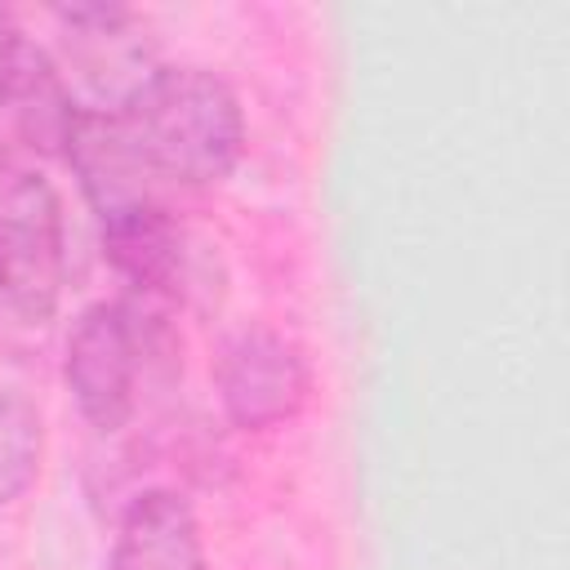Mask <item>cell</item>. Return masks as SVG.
<instances>
[{
  "instance_id": "6da1fadb",
  "label": "cell",
  "mask_w": 570,
  "mask_h": 570,
  "mask_svg": "<svg viewBox=\"0 0 570 570\" xmlns=\"http://www.w3.org/2000/svg\"><path fill=\"white\" fill-rule=\"evenodd\" d=\"M120 120L147 165L187 187L227 178L245 147L240 102L232 85L205 67H156Z\"/></svg>"
},
{
  "instance_id": "7a4b0ae2",
  "label": "cell",
  "mask_w": 570,
  "mask_h": 570,
  "mask_svg": "<svg viewBox=\"0 0 570 570\" xmlns=\"http://www.w3.org/2000/svg\"><path fill=\"white\" fill-rule=\"evenodd\" d=\"M62 209L40 174H22L0 200V285L4 303L40 325L62 298Z\"/></svg>"
},
{
  "instance_id": "3957f363",
  "label": "cell",
  "mask_w": 570,
  "mask_h": 570,
  "mask_svg": "<svg viewBox=\"0 0 570 570\" xmlns=\"http://www.w3.org/2000/svg\"><path fill=\"white\" fill-rule=\"evenodd\" d=\"M67 31L71 71L89 85L94 111H125L129 98L151 80L156 58L147 36H138V18L125 4H67L53 9Z\"/></svg>"
},
{
  "instance_id": "277c9868",
  "label": "cell",
  "mask_w": 570,
  "mask_h": 570,
  "mask_svg": "<svg viewBox=\"0 0 570 570\" xmlns=\"http://www.w3.org/2000/svg\"><path fill=\"white\" fill-rule=\"evenodd\" d=\"M138 356V334L120 303H94L76 316L67 338V387L94 428L116 432L129 419Z\"/></svg>"
},
{
  "instance_id": "5b68a950",
  "label": "cell",
  "mask_w": 570,
  "mask_h": 570,
  "mask_svg": "<svg viewBox=\"0 0 570 570\" xmlns=\"http://www.w3.org/2000/svg\"><path fill=\"white\" fill-rule=\"evenodd\" d=\"M62 160L76 169L80 191H85V200H89V209L98 214L102 227L120 223L138 209L160 205L156 200V178L160 174L147 165L129 125L116 111L80 107V120L71 129V142H67Z\"/></svg>"
},
{
  "instance_id": "8992f818",
  "label": "cell",
  "mask_w": 570,
  "mask_h": 570,
  "mask_svg": "<svg viewBox=\"0 0 570 570\" xmlns=\"http://www.w3.org/2000/svg\"><path fill=\"white\" fill-rule=\"evenodd\" d=\"M218 396L236 428L245 432L276 428L303 405L307 365L289 338L272 330H249L218 361Z\"/></svg>"
},
{
  "instance_id": "52a82bcc",
  "label": "cell",
  "mask_w": 570,
  "mask_h": 570,
  "mask_svg": "<svg viewBox=\"0 0 570 570\" xmlns=\"http://www.w3.org/2000/svg\"><path fill=\"white\" fill-rule=\"evenodd\" d=\"M116 570H205V543L191 503L174 490L138 494L120 521Z\"/></svg>"
},
{
  "instance_id": "ba28073f",
  "label": "cell",
  "mask_w": 570,
  "mask_h": 570,
  "mask_svg": "<svg viewBox=\"0 0 570 570\" xmlns=\"http://www.w3.org/2000/svg\"><path fill=\"white\" fill-rule=\"evenodd\" d=\"M4 102H13L18 134L36 156H67L71 129L80 120V107L71 98L67 76L58 71V62L45 49L27 45V53L18 62V76H13V89H9Z\"/></svg>"
},
{
  "instance_id": "9c48e42d",
  "label": "cell",
  "mask_w": 570,
  "mask_h": 570,
  "mask_svg": "<svg viewBox=\"0 0 570 570\" xmlns=\"http://www.w3.org/2000/svg\"><path fill=\"white\" fill-rule=\"evenodd\" d=\"M102 245L111 267L138 294H178L183 281V232L165 214V205L138 209L120 223L102 227Z\"/></svg>"
},
{
  "instance_id": "30bf717a",
  "label": "cell",
  "mask_w": 570,
  "mask_h": 570,
  "mask_svg": "<svg viewBox=\"0 0 570 570\" xmlns=\"http://www.w3.org/2000/svg\"><path fill=\"white\" fill-rule=\"evenodd\" d=\"M45 423L22 387H0V508L18 503L40 472Z\"/></svg>"
},
{
  "instance_id": "8fae6325",
  "label": "cell",
  "mask_w": 570,
  "mask_h": 570,
  "mask_svg": "<svg viewBox=\"0 0 570 570\" xmlns=\"http://www.w3.org/2000/svg\"><path fill=\"white\" fill-rule=\"evenodd\" d=\"M22 53H27V40H22V31H18L13 13L0 4V102H4V98H9V89H13V76H18Z\"/></svg>"
},
{
  "instance_id": "7c38bea8",
  "label": "cell",
  "mask_w": 570,
  "mask_h": 570,
  "mask_svg": "<svg viewBox=\"0 0 570 570\" xmlns=\"http://www.w3.org/2000/svg\"><path fill=\"white\" fill-rule=\"evenodd\" d=\"M0 298H4V285H0Z\"/></svg>"
}]
</instances>
